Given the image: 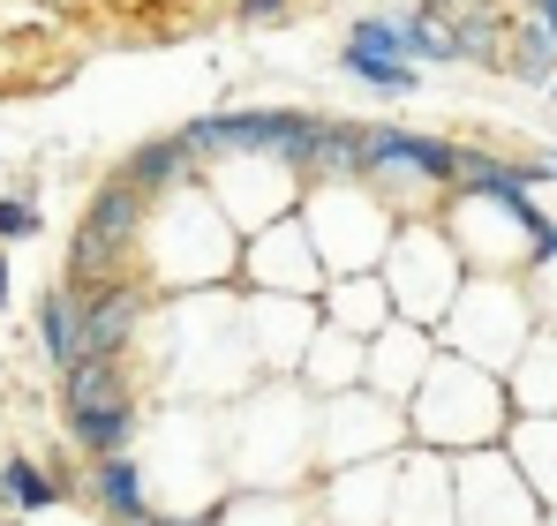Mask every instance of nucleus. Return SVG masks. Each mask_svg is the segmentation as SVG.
Instances as JSON below:
<instances>
[{
  "label": "nucleus",
  "mask_w": 557,
  "mask_h": 526,
  "mask_svg": "<svg viewBox=\"0 0 557 526\" xmlns=\"http://www.w3.org/2000/svg\"><path fill=\"white\" fill-rule=\"evenodd\" d=\"M520 406H512V384L467 353H437L430 376L407 391V437L422 451H445V459H467V451H490V443L512 437Z\"/></svg>",
  "instance_id": "obj_1"
},
{
  "label": "nucleus",
  "mask_w": 557,
  "mask_h": 526,
  "mask_svg": "<svg viewBox=\"0 0 557 526\" xmlns=\"http://www.w3.org/2000/svg\"><path fill=\"white\" fill-rule=\"evenodd\" d=\"M467 278H474V271H467V256L453 249V234H445V226L407 218V226L392 234V249H384L392 309H399L407 324H422V331H437V324L453 316V301H460Z\"/></svg>",
  "instance_id": "obj_2"
},
{
  "label": "nucleus",
  "mask_w": 557,
  "mask_h": 526,
  "mask_svg": "<svg viewBox=\"0 0 557 526\" xmlns=\"http://www.w3.org/2000/svg\"><path fill=\"white\" fill-rule=\"evenodd\" d=\"M301 226L317 241V256L332 263V278L347 271H376L384 249H392V203L376 196L370 180H339V188H309L301 196Z\"/></svg>",
  "instance_id": "obj_3"
},
{
  "label": "nucleus",
  "mask_w": 557,
  "mask_h": 526,
  "mask_svg": "<svg viewBox=\"0 0 557 526\" xmlns=\"http://www.w3.org/2000/svg\"><path fill=\"white\" fill-rule=\"evenodd\" d=\"M61 391H69V437L91 459H121L136 443V391L121 353H84L76 368H61Z\"/></svg>",
  "instance_id": "obj_4"
},
{
  "label": "nucleus",
  "mask_w": 557,
  "mask_h": 526,
  "mask_svg": "<svg viewBox=\"0 0 557 526\" xmlns=\"http://www.w3.org/2000/svg\"><path fill=\"white\" fill-rule=\"evenodd\" d=\"M467 166V143L453 136H422V128H399V121H370V188L384 203H407V196H453Z\"/></svg>",
  "instance_id": "obj_5"
},
{
  "label": "nucleus",
  "mask_w": 557,
  "mask_h": 526,
  "mask_svg": "<svg viewBox=\"0 0 557 526\" xmlns=\"http://www.w3.org/2000/svg\"><path fill=\"white\" fill-rule=\"evenodd\" d=\"M407 437V406L384 399L376 384H355V391H332L317 406V466H362V459H392Z\"/></svg>",
  "instance_id": "obj_6"
},
{
  "label": "nucleus",
  "mask_w": 557,
  "mask_h": 526,
  "mask_svg": "<svg viewBox=\"0 0 557 526\" xmlns=\"http://www.w3.org/2000/svg\"><path fill=\"white\" fill-rule=\"evenodd\" d=\"M453 474H460V526H543L550 519V504L535 497V481L520 474V459L505 443L453 459Z\"/></svg>",
  "instance_id": "obj_7"
},
{
  "label": "nucleus",
  "mask_w": 557,
  "mask_h": 526,
  "mask_svg": "<svg viewBox=\"0 0 557 526\" xmlns=\"http://www.w3.org/2000/svg\"><path fill=\"white\" fill-rule=\"evenodd\" d=\"M242 278H249V293L317 301V293L332 286V263L317 256V241H309L301 211H286V218H272V226H257V241L242 249Z\"/></svg>",
  "instance_id": "obj_8"
},
{
  "label": "nucleus",
  "mask_w": 557,
  "mask_h": 526,
  "mask_svg": "<svg viewBox=\"0 0 557 526\" xmlns=\"http://www.w3.org/2000/svg\"><path fill=\"white\" fill-rule=\"evenodd\" d=\"M144 188L121 174L98 188V203L84 211V226H76V256H69V278L76 286H106L113 278V263L128 256V241H136V226H144Z\"/></svg>",
  "instance_id": "obj_9"
},
{
  "label": "nucleus",
  "mask_w": 557,
  "mask_h": 526,
  "mask_svg": "<svg viewBox=\"0 0 557 526\" xmlns=\"http://www.w3.org/2000/svg\"><path fill=\"white\" fill-rule=\"evenodd\" d=\"M294 121L301 113H286V105H249V113H211V121H188V151H196V166L203 159H278L286 151V136H294Z\"/></svg>",
  "instance_id": "obj_10"
},
{
  "label": "nucleus",
  "mask_w": 557,
  "mask_h": 526,
  "mask_svg": "<svg viewBox=\"0 0 557 526\" xmlns=\"http://www.w3.org/2000/svg\"><path fill=\"white\" fill-rule=\"evenodd\" d=\"M392 526H460V474L445 451H422L399 466V489H392Z\"/></svg>",
  "instance_id": "obj_11"
},
{
  "label": "nucleus",
  "mask_w": 557,
  "mask_h": 526,
  "mask_svg": "<svg viewBox=\"0 0 557 526\" xmlns=\"http://www.w3.org/2000/svg\"><path fill=\"white\" fill-rule=\"evenodd\" d=\"M414 8H430V15H437V30L460 46L467 68H497V61H505L512 15H505L497 0H414Z\"/></svg>",
  "instance_id": "obj_12"
},
{
  "label": "nucleus",
  "mask_w": 557,
  "mask_h": 526,
  "mask_svg": "<svg viewBox=\"0 0 557 526\" xmlns=\"http://www.w3.org/2000/svg\"><path fill=\"white\" fill-rule=\"evenodd\" d=\"M430 361H437V331H422V324H392V331H376L370 339V384L384 399H399L407 406V391L430 376Z\"/></svg>",
  "instance_id": "obj_13"
},
{
  "label": "nucleus",
  "mask_w": 557,
  "mask_h": 526,
  "mask_svg": "<svg viewBox=\"0 0 557 526\" xmlns=\"http://www.w3.org/2000/svg\"><path fill=\"white\" fill-rule=\"evenodd\" d=\"M324 309H332L324 324H332V331H355V339H376V331L399 324L384 271H347V278H332V286H324Z\"/></svg>",
  "instance_id": "obj_14"
},
{
  "label": "nucleus",
  "mask_w": 557,
  "mask_h": 526,
  "mask_svg": "<svg viewBox=\"0 0 557 526\" xmlns=\"http://www.w3.org/2000/svg\"><path fill=\"white\" fill-rule=\"evenodd\" d=\"M136 324H144V293L128 278L91 286V301H84V353H128Z\"/></svg>",
  "instance_id": "obj_15"
},
{
  "label": "nucleus",
  "mask_w": 557,
  "mask_h": 526,
  "mask_svg": "<svg viewBox=\"0 0 557 526\" xmlns=\"http://www.w3.org/2000/svg\"><path fill=\"white\" fill-rule=\"evenodd\" d=\"M505 451L520 459V474L535 481V497L557 512V414H520L512 437H505Z\"/></svg>",
  "instance_id": "obj_16"
},
{
  "label": "nucleus",
  "mask_w": 557,
  "mask_h": 526,
  "mask_svg": "<svg viewBox=\"0 0 557 526\" xmlns=\"http://www.w3.org/2000/svg\"><path fill=\"white\" fill-rule=\"evenodd\" d=\"M91 489H98V504H106V519H121V526L159 519V512H151V481H144V466H136L128 451H121V459H98Z\"/></svg>",
  "instance_id": "obj_17"
},
{
  "label": "nucleus",
  "mask_w": 557,
  "mask_h": 526,
  "mask_svg": "<svg viewBox=\"0 0 557 526\" xmlns=\"http://www.w3.org/2000/svg\"><path fill=\"white\" fill-rule=\"evenodd\" d=\"M505 384H512L520 414H557V331H535L528 353L505 368Z\"/></svg>",
  "instance_id": "obj_18"
},
{
  "label": "nucleus",
  "mask_w": 557,
  "mask_h": 526,
  "mask_svg": "<svg viewBox=\"0 0 557 526\" xmlns=\"http://www.w3.org/2000/svg\"><path fill=\"white\" fill-rule=\"evenodd\" d=\"M512 84H528V90H550L557 84V38L535 23V15H520L512 23V38H505V61H497Z\"/></svg>",
  "instance_id": "obj_19"
},
{
  "label": "nucleus",
  "mask_w": 557,
  "mask_h": 526,
  "mask_svg": "<svg viewBox=\"0 0 557 526\" xmlns=\"http://www.w3.org/2000/svg\"><path fill=\"white\" fill-rule=\"evenodd\" d=\"M38 339H46L53 368H76L84 361V301L76 293H46L38 301Z\"/></svg>",
  "instance_id": "obj_20"
},
{
  "label": "nucleus",
  "mask_w": 557,
  "mask_h": 526,
  "mask_svg": "<svg viewBox=\"0 0 557 526\" xmlns=\"http://www.w3.org/2000/svg\"><path fill=\"white\" fill-rule=\"evenodd\" d=\"M0 504H8V512H53V504H61V481H53L38 459H8V466H0Z\"/></svg>",
  "instance_id": "obj_21"
},
{
  "label": "nucleus",
  "mask_w": 557,
  "mask_h": 526,
  "mask_svg": "<svg viewBox=\"0 0 557 526\" xmlns=\"http://www.w3.org/2000/svg\"><path fill=\"white\" fill-rule=\"evenodd\" d=\"M339 68L362 90H384V98H414V90H422V68H414V61H384V53H347V46H339Z\"/></svg>",
  "instance_id": "obj_22"
},
{
  "label": "nucleus",
  "mask_w": 557,
  "mask_h": 526,
  "mask_svg": "<svg viewBox=\"0 0 557 526\" xmlns=\"http://www.w3.org/2000/svg\"><path fill=\"white\" fill-rule=\"evenodd\" d=\"M347 53H384V61H414V53H407V15L362 8V15L347 23Z\"/></svg>",
  "instance_id": "obj_23"
},
{
  "label": "nucleus",
  "mask_w": 557,
  "mask_h": 526,
  "mask_svg": "<svg viewBox=\"0 0 557 526\" xmlns=\"http://www.w3.org/2000/svg\"><path fill=\"white\" fill-rule=\"evenodd\" d=\"M407 53H414V61H437V68H460V46L437 30L430 8H407Z\"/></svg>",
  "instance_id": "obj_24"
},
{
  "label": "nucleus",
  "mask_w": 557,
  "mask_h": 526,
  "mask_svg": "<svg viewBox=\"0 0 557 526\" xmlns=\"http://www.w3.org/2000/svg\"><path fill=\"white\" fill-rule=\"evenodd\" d=\"M535 271V316L557 331V256H543V263H528Z\"/></svg>",
  "instance_id": "obj_25"
},
{
  "label": "nucleus",
  "mask_w": 557,
  "mask_h": 526,
  "mask_svg": "<svg viewBox=\"0 0 557 526\" xmlns=\"http://www.w3.org/2000/svg\"><path fill=\"white\" fill-rule=\"evenodd\" d=\"M234 15H242L249 30H272V23H286V15H294V8H286V0H234Z\"/></svg>",
  "instance_id": "obj_26"
},
{
  "label": "nucleus",
  "mask_w": 557,
  "mask_h": 526,
  "mask_svg": "<svg viewBox=\"0 0 557 526\" xmlns=\"http://www.w3.org/2000/svg\"><path fill=\"white\" fill-rule=\"evenodd\" d=\"M30 226H38V211H30V203H15V196H8V203H0V234H8V241H23V234H30Z\"/></svg>",
  "instance_id": "obj_27"
},
{
  "label": "nucleus",
  "mask_w": 557,
  "mask_h": 526,
  "mask_svg": "<svg viewBox=\"0 0 557 526\" xmlns=\"http://www.w3.org/2000/svg\"><path fill=\"white\" fill-rule=\"evenodd\" d=\"M528 15H535V23H543V30L557 38V0H528Z\"/></svg>",
  "instance_id": "obj_28"
},
{
  "label": "nucleus",
  "mask_w": 557,
  "mask_h": 526,
  "mask_svg": "<svg viewBox=\"0 0 557 526\" xmlns=\"http://www.w3.org/2000/svg\"><path fill=\"white\" fill-rule=\"evenodd\" d=\"M0 309H8V256H0Z\"/></svg>",
  "instance_id": "obj_29"
},
{
  "label": "nucleus",
  "mask_w": 557,
  "mask_h": 526,
  "mask_svg": "<svg viewBox=\"0 0 557 526\" xmlns=\"http://www.w3.org/2000/svg\"><path fill=\"white\" fill-rule=\"evenodd\" d=\"M550 105H557V84H550Z\"/></svg>",
  "instance_id": "obj_30"
},
{
  "label": "nucleus",
  "mask_w": 557,
  "mask_h": 526,
  "mask_svg": "<svg viewBox=\"0 0 557 526\" xmlns=\"http://www.w3.org/2000/svg\"><path fill=\"white\" fill-rule=\"evenodd\" d=\"M543 526H557V512H550V519H543Z\"/></svg>",
  "instance_id": "obj_31"
}]
</instances>
